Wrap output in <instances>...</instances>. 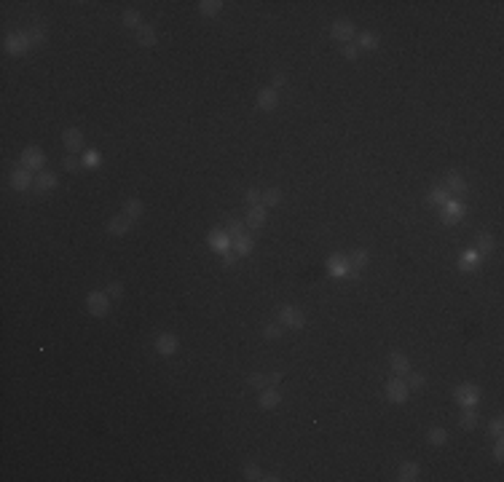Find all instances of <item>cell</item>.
Listing matches in <instances>:
<instances>
[{
	"label": "cell",
	"mask_w": 504,
	"mask_h": 482,
	"mask_svg": "<svg viewBox=\"0 0 504 482\" xmlns=\"http://www.w3.org/2000/svg\"><path fill=\"white\" fill-rule=\"evenodd\" d=\"M30 46H32V38L27 32H11V35L5 38V51H8V54H24Z\"/></svg>",
	"instance_id": "1"
},
{
	"label": "cell",
	"mask_w": 504,
	"mask_h": 482,
	"mask_svg": "<svg viewBox=\"0 0 504 482\" xmlns=\"http://www.w3.org/2000/svg\"><path fill=\"white\" fill-rule=\"evenodd\" d=\"M279 324L303 329V324H306V316L298 311V308H293V306H282V311H279Z\"/></svg>",
	"instance_id": "2"
},
{
	"label": "cell",
	"mask_w": 504,
	"mask_h": 482,
	"mask_svg": "<svg viewBox=\"0 0 504 482\" xmlns=\"http://www.w3.org/2000/svg\"><path fill=\"white\" fill-rule=\"evenodd\" d=\"M86 308H89V314L94 316H105L110 311V300L105 292H91L89 298H86Z\"/></svg>",
	"instance_id": "3"
},
{
	"label": "cell",
	"mask_w": 504,
	"mask_h": 482,
	"mask_svg": "<svg viewBox=\"0 0 504 482\" xmlns=\"http://www.w3.org/2000/svg\"><path fill=\"white\" fill-rule=\"evenodd\" d=\"M408 394H410V388H408V383H402V378H392L386 383V399L389 402H405L408 399Z\"/></svg>",
	"instance_id": "4"
},
{
	"label": "cell",
	"mask_w": 504,
	"mask_h": 482,
	"mask_svg": "<svg viewBox=\"0 0 504 482\" xmlns=\"http://www.w3.org/2000/svg\"><path fill=\"white\" fill-rule=\"evenodd\" d=\"M43 161H46V156H43V150H41V148H35V145L24 148V153H22V166H24V169L35 171V169H41V166H43Z\"/></svg>",
	"instance_id": "5"
},
{
	"label": "cell",
	"mask_w": 504,
	"mask_h": 482,
	"mask_svg": "<svg viewBox=\"0 0 504 482\" xmlns=\"http://www.w3.org/2000/svg\"><path fill=\"white\" fill-rule=\"evenodd\" d=\"M445 190H448L450 199H453V196H464V193H467V182L461 180L459 171H448V174H445Z\"/></svg>",
	"instance_id": "6"
},
{
	"label": "cell",
	"mask_w": 504,
	"mask_h": 482,
	"mask_svg": "<svg viewBox=\"0 0 504 482\" xmlns=\"http://www.w3.org/2000/svg\"><path fill=\"white\" fill-rule=\"evenodd\" d=\"M156 351L161 354V356H172L177 351V338L172 332H161L156 338Z\"/></svg>",
	"instance_id": "7"
},
{
	"label": "cell",
	"mask_w": 504,
	"mask_h": 482,
	"mask_svg": "<svg viewBox=\"0 0 504 482\" xmlns=\"http://www.w3.org/2000/svg\"><path fill=\"white\" fill-rule=\"evenodd\" d=\"M333 38L335 41H351L354 38V24L349 22V19H338V22L333 24Z\"/></svg>",
	"instance_id": "8"
},
{
	"label": "cell",
	"mask_w": 504,
	"mask_h": 482,
	"mask_svg": "<svg viewBox=\"0 0 504 482\" xmlns=\"http://www.w3.org/2000/svg\"><path fill=\"white\" fill-rule=\"evenodd\" d=\"M62 142H64V148L70 150V153H78V150L83 148V134H81V129H67L62 134Z\"/></svg>",
	"instance_id": "9"
},
{
	"label": "cell",
	"mask_w": 504,
	"mask_h": 482,
	"mask_svg": "<svg viewBox=\"0 0 504 482\" xmlns=\"http://www.w3.org/2000/svg\"><path fill=\"white\" fill-rule=\"evenodd\" d=\"M137 43H140L142 49H153V46L158 43V35H156V30L150 27V24H142V27L137 30Z\"/></svg>",
	"instance_id": "10"
},
{
	"label": "cell",
	"mask_w": 504,
	"mask_h": 482,
	"mask_svg": "<svg viewBox=\"0 0 504 482\" xmlns=\"http://www.w3.org/2000/svg\"><path fill=\"white\" fill-rule=\"evenodd\" d=\"M247 225L255 228V230L266 225V207H260V204L250 207V212H247Z\"/></svg>",
	"instance_id": "11"
},
{
	"label": "cell",
	"mask_w": 504,
	"mask_h": 482,
	"mask_svg": "<svg viewBox=\"0 0 504 482\" xmlns=\"http://www.w3.org/2000/svg\"><path fill=\"white\" fill-rule=\"evenodd\" d=\"M279 402H282V394L276 391V386L263 388V394H260V407H263V410H274Z\"/></svg>",
	"instance_id": "12"
},
{
	"label": "cell",
	"mask_w": 504,
	"mask_h": 482,
	"mask_svg": "<svg viewBox=\"0 0 504 482\" xmlns=\"http://www.w3.org/2000/svg\"><path fill=\"white\" fill-rule=\"evenodd\" d=\"M456 399H459L464 407H472L475 402L480 399V394H477L475 386H459V388H456Z\"/></svg>",
	"instance_id": "13"
},
{
	"label": "cell",
	"mask_w": 504,
	"mask_h": 482,
	"mask_svg": "<svg viewBox=\"0 0 504 482\" xmlns=\"http://www.w3.org/2000/svg\"><path fill=\"white\" fill-rule=\"evenodd\" d=\"M129 225H131V220H129L126 214H116V217L108 222V233H110V236H124L126 230H129Z\"/></svg>",
	"instance_id": "14"
},
{
	"label": "cell",
	"mask_w": 504,
	"mask_h": 482,
	"mask_svg": "<svg viewBox=\"0 0 504 482\" xmlns=\"http://www.w3.org/2000/svg\"><path fill=\"white\" fill-rule=\"evenodd\" d=\"M276 102H279V97H276V89H271V86L257 94V107L260 110H274Z\"/></svg>",
	"instance_id": "15"
},
{
	"label": "cell",
	"mask_w": 504,
	"mask_h": 482,
	"mask_svg": "<svg viewBox=\"0 0 504 482\" xmlns=\"http://www.w3.org/2000/svg\"><path fill=\"white\" fill-rule=\"evenodd\" d=\"M327 268L333 270L335 276H343V273H349V257H343V255H330V260H327Z\"/></svg>",
	"instance_id": "16"
},
{
	"label": "cell",
	"mask_w": 504,
	"mask_h": 482,
	"mask_svg": "<svg viewBox=\"0 0 504 482\" xmlns=\"http://www.w3.org/2000/svg\"><path fill=\"white\" fill-rule=\"evenodd\" d=\"M389 365H392V373L397 375V378H402V375L410 373V362H408V356H402V354H392Z\"/></svg>",
	"instance_id": "17"
},
{
	"label": "cell",
	"mask_w": 504,
	"mask_h": 482,
	"mask_svg": "<svg viewBox=\"0 0 504 482\" xmlns=\"http://www.w3.org/2000/svg\"><path fill=\"white\" fill-rule=\"evenodd\" d=\"M464 214V207L456 201H445V212H442V220L448 222V225H453V222H459V217Z\"/></svg>",
	"instance_id": "18"
},
{
	"label": "cell",
	"mask_w": 504,
	"mask_h": 482,
	"mask_svg": "<svg viewBox=\"0 0 504 482\" xmlns=\"http://www.w3.org/2000/svg\"><path fill=\"white\" fill-rule=\"evenodd\" d=\"M30 182H32L30 169H16L14 174H11V185H14L16 190H27V188H30Z\"/></svg>",
	"instance_id": "19"
},
{
	"label": "cell",
	"mask_w": 504,
	"mask_h": 482,
	"mask_svg": "<svg viewBox=\"0 0 504 482\" xmlns=\"http://www.w3.org/2000/svg\"><path fill=\"white\" fill-rule=\"evenodd\" d=\"M145 212V207H142V201L140 199H129L124 204V214L129 217V220H137V217H142Z\"/></svg>",
	"instance_id": "20"
},
{
	"label": "cell",
	"mask_w": 504,
	"mask_h": 482,
	"mask_svg": "<svg viewBox=\"0 0 504 482\" xmlns=\"http://www.w3.org/2000/svg\"><path fill=\"white\" fill-rule=\"evenodd\" d=\"M419 474H421V466H419V464H413V461H408V464H402V466H400V480H405V482L419 480Z\"/></svg>",
	"instance_id": "21"
},
{
	"label": "cell",
	"mask_w": 504,
	"mask_h": 482,
	"mask_svg": "<svg viewBox=\"0 0 504 482\" xmlns=\"http://www.w3.org/2000/svg\"><path fill=\"white\" fill-rule=\"evenodd\" d=\"M35 188H38V193H43V190H51V188H57V177L51 174V171H41V174H38V182H35Z\"/></svg>",
	"instance_id": "22"
},
{
	"label": "cell",
	"mask_w": 504,
	"mask_h": 482,
	"mask_svg": "<svg viewBox=\"0 0 504 482\" xmlns=\"http://www.w3.org/2000/svg\"><path fill=\"white\" fill-rule=\"evenodd\" d=\"M209 244H212L215 249H220V252H225V249H228V244H231V239H228V233L212 230V233H209Z\"/></svg>",
	"instance_id": "23"
},
{
	"label": "cell",
	"mask_w": 504,
	"mask_h": 482,
	"mask_svg": "<svg viewBox=\"0 0 504 482\" xmlns=\"http://www.w3.org/2000/svg\"><path fill=\"white\" fill-rule=\"evenodd\" d=\"M349 266L351 268H365L368 266V249H354L349 255Z\"/></svg>",
	"instance_id": "24"
},
{
	"label": "cell",
	"mask_w": 504,
	"mask_h": 482,
	"mask_svg": "<svg viewBox=\"0 0 504 482\" xmlns=\"http://www.w3.org/2000/svg\"><path fill=\"white\" fill-rule=\"evenodd\" d=\"M459 424H461V428H467V431H469V428H475L477 426V413H472V407H464Z\"/></svg>",
	"instance_id": "25"
},
{
	"label": "cell",
	"mask_w": 504,
	"mask_h": 482,
	"mask_svg": "<svg viewBox=\"0 0 504 482\" xmlns=\"http://www.w3.org/2000/svg\"><path fill=\"white\" fill-rule=\"evenodd\" d=\"M198 8H201L204 16H215L217 11L223 8V3H220V0H201V3H198Z\"/></svg>",
	"instance_id": "26"
},
{
	"label": "cell",
	"mask_w": 504,
	"mask_h": 482,
	"mask_svg": "<svg viewBox=\"0 0 504 482\" xmlns=\"http://www.w3.org/2000/svg\"><path fill=\"white\" fill-rule=\"evenodd\" d=\"M260 199H263V204H266V207H276V204L282 201V190H279V188H268L266 193L260 196Z\"/></svg>",
	"instance_id": "27"
},
{
	"label": "cell",
	"mask_w": 504,
	"mask_h": 482,
	"mask_svg": "<svg viewBox=\"0 0 504 482\" xmlns=\"http://www.w3.org/2000/svg\"><path fill=\"white\" fill-rule=\"evenodd\" d=\"M247 383L252 388H257V391H263V388H268L271 386V380H268V375H260V373H255V375H250Z\"/></svg>",
	"instance_id": "28"
},
{
	"label": "cell",
	"mask_w": 504,
	"mask_h": 482,
	"mask_svg": "<svg viewBox=\"0 0 504 482\" xmlns=\"http://www.w3.org/2000/svg\"><path fill=\"white\" fill-rule=\"evenodd\" d=\"M234 249H236V255L252 252V239L250 236H239V239H234Z\"/></svg>",
	"instance_id": "29"
},
{
	"label": "cell",
	"mask_w": 504,
	"mask_h": 482,
	"mask_svg": "<svg viewBox=\"0 0 504 482\" xmlns=\"http://www.w3.org/2000/svg\"><path fill=\"white\" fill-rule=\"evenodd\" d=\"M427 439L432 442V445H445V442H448V434H445V428H429Z\"/></svg>",
	"instance_id": "30"
},
{
	"label": "cell",
	"mask_w": 504,
	"mask_h": 482,
	"mask_svg": "<svg viewBox=\"0 0 504 482\" xmlns=\"http://www.w3.org/2000/svg\"><path fill=\"white\" fill-rule=\"evenodd\" d=\"M459 268H461V270H475V268H477V257H475L472 252H464V255L459 257Z\"/></svg>",
	"instance_id": "31"
},
{
	"label": "cell",
	"mask_w": 504,
	"mask_h": 482,
	"mask_svg": "<svg viewBox=\"0 0 504 482\" xmlns=\"http://www.w3.org/2000/svg\"><path fill=\"white\" fill-rule=\"evenodd\" d=\"M477 247H480V252H491V249H494V236L491 233H477Z\"/></svg>",
	"instance_id": "32"
},
{
	"label": "cell",
	"mask_w": 504,
	"mask_h": 482,
	"mask_svg": "<svg viewBox=\"0 0 504 482\" xmlns=\"http://www.w3.org/2000/svg\"><path fill=\"white\" fill-rule=\"evenodd\" d=\"M360 46H362V49H368V51H376L378 49V38L370 35V32H362V35H360Z\"/></svg>",
	"instance_id": "33"
},
{
	"label": "cell",
	"mask_w": 504,
	"mask_h": 482,
	"mask_svg": "<svg viewBox=\"0 0 504 482\" xmlns=\"http://www.w3.org/2000/svg\"><path fill=\"white\" fill-rule=\"evenodd\" d=\"M429 201L432 204H445V201H450V196H448L445 188H435L432 193H429Z\"/></svg>",
	"instance_id": "34"
},
{
	"label": "cell",
	"mask_w": 504,
	"mask_h": 482,
	"mask_svg": "<svg viewBox=\"0 0 504 482\" xmlns=\"http://www.w3.org/2000/svg\"><path fill=\"white\" fill-rule=\"evenodd\" d=\"M124 27H137L140 30L142 24H140V14H137V11H126L124 14Z\"/></svg>",
	"instance_id": "35"
},
{
	"label": "cell",
	"mask_w": 504,
	"mask_h": 482,
	"mask_svg": "<svg viewBox=\"0 0 504 482\" xmlns=\"http://www.w3.org/2000/svg\"><path fill=\"white\" fill-rule=\"evenodd\" d=\"M225 233H228V239H231V241H234V239H239V236H244V225H242V222H231Z\"/></svg>",
	"instance_id": "36"
},
{
	"label": "cell",
	"mask_w": 504,
	"mask_h": 482,
	"mask_svg": "<svg viewBox=\"0 0 504 482\" xmlns=\"http://www.w3.org/2000/svg\"><path fill=\"white\" fill-rule=\"evenodd\" d=\"M244 480H263L260 469H257L255 464H247V466H244Z\"/></svg>",
	"instance_id": "37"
},
{
	"label": "cell",
	"mask_w": 504,
	"mask_h": 482,
	"mask_svg": "<svg viewBox=\"0 0 504 482\" xmlns=\"http://www.w3.org/2000/svg\"><path fill=\"white\" fill-rule=\"evenodd\" d=\"M341 51H343V56H346V59H357V54H360V46H357V43H346Z\"/></svg>",
	"instance_id": "38"
},
{
	"label": "cell",
	"mask_w": 504,
	"mask_h": 482,
	"mask_svg": "<svg viewBox=\"0 0 504 482\" xmlns=\"http://www.w3.org/2000/svg\"><path fill=\"white\" fill-rule=\"evenodd\" d=\"M62 166H64V171H78L81 169V161H78V158H72V156H67L62 161Z\"/></svg>",
	"instance_id": "39"
},
{
	"label": "cell",
	"mask_w": 504,
	"mask_h": 482,
	"mask_svg": "<svg viewBox=\"0 0 504 482\" xmlns=\"http://www.w3.org/2000/svg\"><path fill=\"white\" fill-rule=\"evenodd\" d=\"M263 335H266L268 340H276V338L282 335V327H279V324H268L266 329H263Z\"/></svg>",
	"instance_id": "40"
},
{
	"label": "cell",
	"mask_w": 504,
	"mask_h": 482,
	"mask_svg": "<svg viewBox=\"0 0 504 482\" xmlns=\"http://www.w3.org/2000/svg\"><path fill=\"white\" fill-rule=\"evenodd\" d=\"M427 386V378L424 375H410L408 378V388H424Z\"/></svg>",
	"instance_id": "41"
},
{
	"label": "cell",
	"mask_w": 504,
	"mask_h": 482,
	"mask_svg": "<svg viewBox=\"0 0 504 482\" xmlns=\"http://www.w3.org/2000/svg\"><path fill=\"white\" fill-rule=\"evenodd\" d=\"M502 428H504V421H502V418H494V421L488 424V431L494 434V437H502Z\"/></svg>",
	"instance_id": "42"
},
{
	"label": "cell",
	"mask_w": 504,
	"mask_h": 482,
	"mask_svg": "<svg viewBox=\"0 0 504 482\" xmlns=\"http://www.w3.org/2000/svg\"><path fill=\"white\" fill-rule=\"evenodd\" d=\"M121 295H124V287L118 281H110L108 284V298H121Z\"/></svg>",
	"instance_id": "43"
},
{
	"label": "cell",
	"mask_w": 504,
	"mask_h": 482,
	"mask_svg": "<svg viewBox=\"0 0 504 482\" xmlns=\"http://www.w3.org/2000/svg\"><path fill=\"white\" fill-rule=\"evenodd\" d=\"M260 196H263V193H260V190L250 188V190H247V193H244V199H247V204H250V207H255V204H257V201H260Z\"/></svg>",
	"instance_id": "44"
},
{
	"label": "cell",
	"mask_w": 504,
	"mask_h": 482,
	"mask_svg": "<svg viewBox=\"0 0 504 482\" xmlns=\"http://www.w3.org/2000/svg\"><path fill=\"white\" fill-rule=\"evenodd\" d=\"M83 163H86V166H97V163H99V153H97V150H89V153L83 156Z\"/></svg>",
	"instance_id": "45"
},
{
	"label": "cell",
	"mask_w": 504,
	"mask_h": 482,
	"mask_svg": "<svg viewBox=\"0 0 504 482\" xmlns=\"http://www.w3.org/2000/svg\"><path fill=\"white\" fill-rule=\"evenodd\" d=\"M30 38H32V43H38V46H41V43H46V32H43L41 27H35V32H32Z\"/></svg>",
	"instance_id": "46"
},
{
	"label": "cell",
	"mask_w": 504,
	"mask_h": 482,
	"mask_svg": "<svg viewBox=\"0 0 504 482\" xmlns=\"http://www.w3.org/2000/svg\"><path fill=\"white\" fill-rule=\"evenodd\" d=\"M284 81H287L284 72H276V75H274V86H271V89H279V86H284Z\"/></svg>",
	"instance_id": "47"
},
{
	"label": "cell",
	"mask_w": 504,
	"mask_h": 482,
	"mask_svg": "<svg viewBox=\"0 0 504 482\" xmlns=\"http://www.w3.org/2000/svg\"><path fill=\"white\" fill-rule=\"evenodd\" d=\"M494 458H496V461H502V458H504V445H502V442H496V447H494Z\"/></svg>",
	"instance_id": "48"
},
{
	"label": "cell",
	"mask_w": 504,
	"mask_h": 482,
	"mask_svg": "<svg viewBox=\"0 0 504 482\" xmlns=\"http://www.w3.org/2000/svg\"><path fill=\"white\" fill-rule=\"evenodd\" d=\"M268 380H271V386H279V380H282V373H274V375H268Z\"/></svg>",
	"instance_id": "49"
},
{
	"label": "cell",
	"mask_w": 504,
	"mask_h": 482,
	"mask_svg": "<svg viewBox=\"0 0 504 482\" xmlns=\"http://www.w3.org/2000/svg\"><path fill=\"white\" fill-rule=\"evenodd\" d=\"M223 263H225V266H236V257H234V255H225Z\"/></svg>",
	"instance_id": "50"
}]
</instances>
